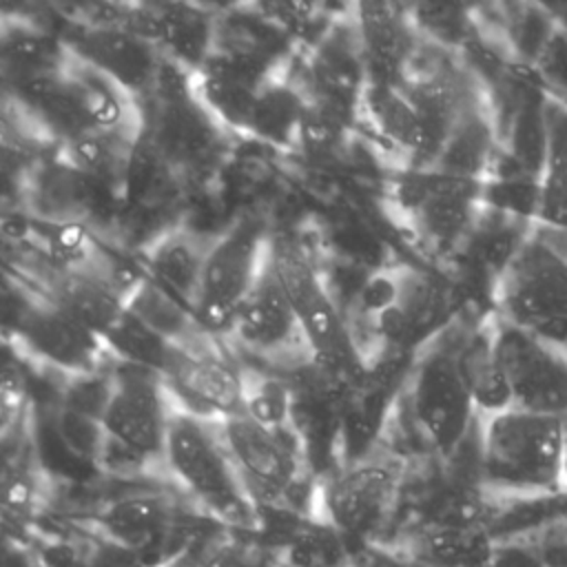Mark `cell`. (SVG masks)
Instances as JSON below:
<instances>
[{
	"mask_svg": "<svg viewBox=\"0 0 567 567\" xmlns=\"http://www.w3.org/2000/svg\"><path fill=\"white\" fill-rule=\"evenodd\" d=\"M458 290L432 268L394 264L359 288L350 332L363 365L381 354L414 357L458 319Z\"/></svg>",
	"mask_w": 567,
	"mask_h": 567,
	"instance_id": "cell-1",
	"label": "cell"
},
{
	"mask_svg": "<svg viewBox=\"0 0 567 567\" xmlns=\"http://www.w3.org/2000/svg\"><path fill=\"white\" fill-rule=\"evenodd\" d=\"M567 419L505 408L474 427L476 485L489 503L565 496Z\"/></svg>",
	"mask_w": 567,
	"mask_h": 567,
	"instance_id": "cell-2",
	"label": "cell"
},
{
	"mask_svg": "<svg viewBox=\"0 0 567 567\" xmlns=\"http://www.w3.org/2000/svg\"><path fill=\"white\" fill-rule=\"evenodd\" d=\"M162 467L186 503L235 532H257L259 512L224 445L219 425L171 405Z\"/></svg>",
	"mask_w": 567,
	"mask_h": 567,
	"instance_id": "cell-3",
	"label": "cell"
},
{
	"mask_svg": "<svg viewBox=\"0 0 567 567\" xmlns=\"http://www.w3.org/2000/svg\"><path fill=\"white\" fill-rule=\"evenodd\" d=\"M385 197L394 221L427 257L454 261L483 210V179L436 166H399Z\"/></svg>",
	"mask_w": 567,
	"mask_h": 567,
	"instance_id": "cell-4",
	"label": "cell"
},
{
	"mask_svg": "<svg viewBox=\"0 0 567 567\" xmlns=\"http://www.w3.org/2000/svg\"><path fill=\"white\" fill-rule=\"evenodd\" d=\"M401 399L430 454L443 463L458 456L478 419L458 363V319L414 354Z\"/></svg>",
	"mask_w": 567,
	"mask_h": 567,
	"instance_id": "cell-5",
	"label": "cell"
},
{
	"mask_svg": "<svg viewBox=\"0 0 567 567\" xmlns=\"http://www.w3.org/2000/svg\"><path fill=\"white\" fill-rule=\"evenodd\" d=\"M408 476V458L381 447L321 476L312 514L348 543L377 540L399 512Z\"/></svg>",
	"mask_w": 567,
	"mask_h": 567,
	"instance_id": "cell-6",
	"label": "cell"
},
{
	"mask_svg": "<svg viewBox=\"0 0 567 567\" xmlns=\"http://www.w3.org/2000/svg\"><path fill=\"white\" fill-rule=\"evenodd\" d=\"M142 106V140L186 184L210 175L224 153L226 133L202 109L188 75L164 64L162 75Z\"/></svg>",
	"mask_w": 567,
	"mask_h": 567,
	"instance_id": "cell-7",
	"label": "cell"
},
{
	"mask_svg": "<svg viewBox=\"0 0 567 567\" xmlns=\"http://www.w3.org/2000/svg\"><path fill=\"white\" fill-rule=\"evenodd\" d=\"M217 425L259 516L264 512L306 516L299 509V496L308 487L312 470L297 430H270L239 412Z\"/></svg>",
	"mask_w": 567,
	"mask_h": 567,
	"instance_id": "cell-8",
	"label": "cell"
},
{
	"mask_svg": "<svg viewBox=\"0 0 567 567\" xmlns=\"http://www.w3.org/2000/svg\"><path fill=\"white\" fill-rule=\"evenodd\" d=\"M494 317L567 348V257L538 230L492 286Z\"/></svg>",
	"mask_w": 567,
	"mask_h": 567,
	"instance_id": "cell-9",
	"label": "cell"
},
{
	"mask_svg": "<svg viewBox=\"0 0 567 567\" xmlns=\"http://www.w3.org/2000/svg\"><path fill=\"white\" fill-rule=\"evenodd\" d=\"M270 255L310 348L312 365L343 383H354L363 361L357 352L348 317L334 301L326 279L299 248L272 241Z\"/></svg>",
	"mask_w": 567,
	"mask_h": 567,
	"instance_id": "cell-10",
	"label": "cell"
},
{
	"mask_svg": "<svg viewBox=\"0 0 567 567\" xmlns=\"http://www.w3.org/2000/svg\"><path fill=\"white\" fill-rule=\"evenodd\" d=\"M270 244L266 221L255 213H246L215 233L193 301V315L206 332L224 337L239 303L257 284Z\"/></svg>",
	"mask_w": 567,
	"mask_h": 567,
	"instance_id": "cell-11",
	"label": "cell"
},
{
	"mask_svg": "<svg viewBox=\"0 0 567 567\" xmlns=\"http://www.w3.org/2000/svg\"><path fill=\"white\" fill-rule=\"evenodd\" d=\"M197 509L166 492L140 489L109 501L95 514L104 543L137 567H171L184 547Z\"/></svg>",
	"mask_w": 567,
	"mask_h": 567,
	"instance_id": "cell-12",
	"label": "cell"
},
{
	"mask_svg": "<svg viewBox=\"0 0 567 567\" xmlns=\"http://www.w3.org/2000/svg\"><path fill=\"white\" fill-rule=\"evenodd\" d=\"M221 339L272 372H299L312 363L272 255H268L257 284L239 303Z\"/></svg>",
	"mask_w": 567,
	"mask_h": 567,
	"instance_id": "cell-13",
	"label": "cell"
},
{
	"mask_svg": "<svg viewBox=\"0 0 567 567\" xmlns=\"http://www.w3.org/2000/svg\"><path fill=\"white\" fill-rule=\"evenodd\" d=\"M224 343L221 337L202 330L171 346L159 377L173 408L213 421L239 412L244 365L224 350Z\"/></svg>",
	"mask_w": 567,
	"mask_h": 567,
	"instance_id": "cell-14",
	"label": "cell"
},
{
	"mask_svg": "<svg viewBox=\"0 0 567 567\" xmlns=\"http://www.w3.org/2000/svg\"><path fill=\"white\" fill-rule=\"evenodd\" d=\"M492 343L512 408L567 419V348L494 315Z\"/></svg>",
	"mask_w": 567,
	"mask_h": 567,
	"instance_id": "cell-15",
	"label": "cell"
},
{
	"mask_svg": "<svg viewBox=\"0 0 567 567\" xmlns=\"http://www.w3.org/2000/svg\"><path fill=\"white\" fill-rule=\"evenodd\" d=\"M111 396L102 414L104 434L162 467L171 401L159 372L111 361Z\"/></svg>",
	"mask_w": 567,
	"mask_h": 567,
	"instance_id": "cell-16",
	"label": "cell"
},
{
	"mask_svg": "<svg viewBox=\"0 0 567 567\" xmlns=\"http://www.w3.org/2000/svg\"><path fill=\"white\" fill-rule=\"evenodd\" d=\"M13 350L62 381L111 365L102 337L73 319L47 295H40Z\"/></svg>",
	"mask_w": 567,
	"mask_h": 567,
	"instance_id": "cell-17",
	"label": "cell"
},
{
	"mask_svg": "<svg viewBox=\"0 0 567 567\" xmlns=\"http://www.w3.org/2000/svg\"><path fill=\"white\" fill-rule=\"evenodd\" d=\"M117 27L153 44L166 64L193 75L213 53L217 9L193 2L122 4Z\"/></svg>",
	"mask_w": 567,
	"mask_h": 567,
	"instance_id": "cell-18",
	"label": "cell"
},
{
	"mask_svg": "<svg viewBox=\"0 0 567 567\" xmlns=\"http://www.w3.org/2000/svg\"><path fill=\"white\" fill-rule=\"evenodd\" d=\"M109 199V193L51 151L33 164L22 215L42 224L89 226Z\"/></svg>",
	"mask_w": 567,
	"mask_h": 567,
	"instance_id": "cell-19",
	"label": "cell"
},
{
	"mask_svg": "<svg viewBox=\"0 0 567 567\" xmlns=\"http://www.w3.org/2000/svg\"><path fill=\"white\" fill-rule=\"evenodd\" d=\"M58 75L86 131L142 135L144 120L140 102L69 47Z\"/></svg>",
	"mask_w": 567,
	"mask_h": 567,
	"instance_id": "cell-20",
	"label": "cell"
},
{
	"mask_svg": "<svg viewBox=\"0 0 567 567\" xmlns=\"http://www.w3.org/2000/svg\"><path fill=\"white\" fill-rule=\"evenodd\" d=\"M64 44L113 78L137 102H144L155 89L164 60L153 44L120 27H75Z\"/></svg>",
	"mask_w": 567,
	"mask_h": 567,
	"instance_id": "cell-21",
	"label": "cell"
},
{
	"mask_svg": "<svg viewBox=\"0 0 567 567\" xmlns=\"http://www.w3.org/2000/svg\"><path fill=\"white\" fill-rule=\"evenodd\" d=\"M357 122L365 124L377 142L403 166H430L434 144L430 131L401 82L368 80L357 109Z\"/></svg>",
	"mask_w": 567,
	"mask_h": 567,
	"instance_id": "cell-22",
	"label": "cell"
},
{
	"mask_svg": "<svg viewBox=\"0 0 567 567\" xmlns=\"http://www.w3.org/2000/svg\"><path fill=\"white\" fill-rule=\"evenodd\" d=\"M399 549L416 567H496L501 543L487 520H423L401 538Z\"/></svg>",
	"mask_w": 567,
	"mask_h": 567,
	"instance_id": "cell-23",
	"label": "cell"
},
{
	"mask_svg": "<svg viewBox=\"0 0 567 567\" xmlns=\"http://www.w3.org/2000/svg\"><path fill=\"white\" fill-rule=\"evenodd\" d=\"M44 503V472L40 465L33 419L27 408L20 421L0 436V525L31 523Z\"/></svg>",
	"mask_w": 567,
	"mask_h": 567,
	"instance_id": "cell-24",
	"label": "cell"
},
{
	"mask_svg": "<svg viewBox=\"0 0 567 567\" xmlns=\"http://www.w3.org/2000/svg\"><path fill=\"white\" fill-rule=\"evenodd\" d=\"M354 29L368 69V80L401 82L416 58L412 18L388 2H361L352 9Z\"/></svg>",
	"mask_w": 567,
	"mask_h": 567,
	"instance_id": "cell-25",
	"label": "cell"
},
{
	"mask_svg": "<svg viewBox=\"0 0 567 567\" xmlns=\"http://www.w3.org/2000/svg\"><path fill=\"white\" fill-rule=\"evenodd\" d=\"M213 237L193 226H171L146 244L140 270L193 310Z\"/></svg>",
	"mask_w": 567,
	"mask_h": 567,
	"instance_id": "cell-26",
	"label": "cell"
},
{
	"mask_svg": "<svg viewBox=\"0 0 567 567\" xmlns=\"http://www.w3.org/2000/svg\"><path fill=\"white\" fill-rule=\"evenodd\" d=\"M292 64L295 55L259 86L244 128V135L284 151L301 146L308 113V102Z\"/></svg>",
	"mask_w": 567,
	"mask_h": 567,
	"instance_id": "cell-27",
	"label": "cell"
},
{
	"mask_svg": "<svg viewBox=\"0 0 567 567\" xmlns=\"http://www.w3.org/2000/svg\"><path fill=\"white\" fill-rule=\"evenodd\" d=\"M268 78L210 55L197 73L188 75V86L224 133L244 135L257 91Z\"/></svg>",
	"mask_w": 567,
	"mask_h": 567,
	"instance_id": "cell-28",
	"label": "cell"
},
{
	"mask_svg": "<svg viewBox=\"0 0 567 567\" xmlns=\"http://www.w3.org/2000/svg\"><path fill=\"white\" fill-rule=\"evenodd\" d=\"M66 44L35 22L18 16H0V82L20 89L55 73Z\"/></svg>",
	"mask_w": 567,
	"mask_h": 567,
	"instance_id": "cell-29",
	"label": "cell"
},
{
	"mask_svg": "<svg viewBox=\"0 0 567 567\" xmlns=\"http://www.w3.org/2000/svg\"><path fill=\"white\" fill-rule=\"evenodd\" d=\"M131 284L102 272L51 275L47 297L97 337H104L124 315V292Z\"/></svg>",
	"mask_w": 567,
	"mask_h": 567,
	"instance_id": "cell-30",
	"label": "cell"
},
{
	"mask_svg": "<svg viewBox=\"0 0 567 567\" xmlns=\"http://www.w3.org/2000/svg\"><path fill=\"white\" fill-rule=\"evenodd\" d=\"M140 137L142 135L89 131L58 144L55 153L113 199L122 202L124 179Z\"/></svg>",
	"mask_w": 567,
	"mask_h": 567,
	"instance_id": "cell-31",
	"label": "cell"
},
{
	"mask_svg": "<svg viewBox=\"0 0 567 567\" xmlns=\"http://www.w3.org/2000/svg\"><path fill=\"white\" fill-rule=\"evenodd\" d=\"M458 363L478 416L512 408L509 392L494 354L492 315L476 326L458 323Z\"/></svg>",
	"mask_w": 567,
	"mask_h": 567,
	"instance_id": "cell-32",
	"label": "cell"
},
{
	"mask_svg": "<svg viewBox=\"0 0 567 567\" xmlns=\"http://www.w3.org/2000/svg\"><path fill=\"white\" fill-rule=\"evenodd\" d=\"M124 310L171 346H179L202 332L193 310L142 270L124 292Z\"/></svg>",
	"mask_w": 567,
	"mask_h": 567,
	"instance_id": "cell-33",
	"label": "cell"
},
{
	"mask_svg": "<svg viewBox=\"0 0 567 567\" xmlns=\"http://www.w3.org/2000/svg\"><path fill=\"white\" fill-rule=\"evenodd\" d=\"M277 549L279 567H350V543L323 518H297Z\"/></svg>",
	"mask_w": 567,
	"mask_h": 567,
	"instance_id": "cell-34",
	"label": "cell"
},
{
	"mask_svg": "<svg viewBox=\"0 0 567 567\" xmlns=\"http://www.w3.org/2000/svg\"><path fill=\"white\" fill-rule=\"evenodd\" d=\"M239 414L270 430H295V385L266 368L244 365Z\"/></svg>",
	"mask_w": 567,
	"mask_h": 567,
	"instance_id": "cell-35",
	"label": "cell"
},
{
	"mask_svg": "<svg viewBox=\"0 0 567 567\" xmlns=\"http://www.w3.org/2000/svg\"><path fill=\"white\" fill-rule=\"evenodd\" d=\"M543 166L538 197L567 199V102L549 95L540 109Z\"/></svg>",
	"mask_w": 567,
	"mask_h": 567,
	"instance_id": "cell-36",
	"label": "cell"
},
{
	"mask_svg": "<svg viewBox=\"0 0 567 567\" xmlns=\"http://www.w3.org/2000/svg\"><path fill=\"white\" fill-rule=\"evenodd\" d=\"M182 186V182L175 177V173L157 157V153L140 137L131 166L124 179V190H122V202L131 206H142V208H153L168 197Z\"/></svg>",
	"mask_w": 567,
	"mask_h": 567,
	"instance_id": "cell-37",
	"label": "cell"
},
{
	"mask_svg": "<svg viewBox=\"0 0 567 567\" xmlns=\"http://www.w3.org/2000/svg\"><path fill=\"white\" fill-rule=\"evenodd\" d=\"M111 361L142 365L155 372H162L171 343L148 330L144 323L133 319L126 310L115 321V326L102 337Z\"/></svg>",
	"mask_w": 567,
	"mask_h": 567,
	"instance_id": "cell-38",
	"label": "cell"
},
{
	"mask_svg": "<svg viewBox=\"0 0 567 567\" xmlns=\"http://www.w3.org/2000/svg\"><path fill=\"white\" fill-rule=\"evenodd\" d=\"M0 148L24 151L31 155H47L58 146L49 140L42 126L24 109L18 95L0 82Z\"/></svg>",
	"mask_w": 567,
	"mask_h": 567,
	"instance_id": "cell-39",
	"label": "cell"
},
{
	"mask_svg": "<svg viewBox=\"0 0 567 567\" xmlns=\"http://www.w3.org/2000/svg\"><path fill=\"white\" fill-rule=\"evenodd\" d=\"M40 157L24 151L0 148V210L22 215L27 182Z\"/></svg>",
	"mask_w": 567,
	"mask_h": 567,
	"instance_id": "cell-40",
	"label": "cell"
},
{
	"mask_svg": "<svg viewBox=\"0 0 567 567\" xmlns=\"http://www.w3.org/2000/svg\"><path fill=\"white\" fill-rule=\"evenodd\" d=\"M38 292L29 290L13 277L0 286V341L11 346L18 341L35 301Z\"/></svg>",
	"mask_w": 567,
	"mask_h": 567,
	"instance_id": "cell-41",
	"label": "cell"
},
{
	"mask_svg": "<svg viewBox=\"0 0 567 567\" xmlns=\"http://www.w3.org/2000/svg\"><path fill=\"white\" fill-rule=\"evenodd\" d=\"M540 69L547 82L558 89V100L567 102V40L560 33L547 38V44L540 53Z\"/></svg>",
	"mask_w": 567,
	"mask_h": 567,
	"instance_id": "cell-42",
	"label": "cell"
},
{
	"mask_svg": "<svg viewBox=\"0 0 567 567\" xmlns=\"http://www.w3.org/2000/svg\"><path fill=\"white\" fill-rule=\"evenodd\" d=\"M29 408L24 392L11 381L0 377V436H4Z\"/></svg>",
	"mask_w": 567,
	"mask_h": 567,
	"instance_id": "cell-43",
	"label": "cell"
},
{
	"mask_svg": "<svg viewBox=\"0 0 567 567\" xmlns=\"http://www.w3.org/2000/svg\"><path fill=\"white\" fill-rule=\"evenodd\" d=\"M563 487L567 496V436H565V461H563Z\"/></svg>",
	"mask_w": 567,
	"mask_h": 567,
	"instance_id": "cell-44",
	"label": "cell"
},
{
	"mask_svg": "<svg viewBox=\"0 0 567 567\" xmlns=\"http://www.w3.org/2000/svg\"><path fill=\"white\" fill-rule=\"evenodd\" d=\"M9 279H11V275H9V272H7V270L0 266V286H2V284H7Z\"/></svg>",
	"mask_w": 567,
	"mask_h": 567,
	"instance_id": "cell-45",
	"label": "cell"
}]
</instances>
